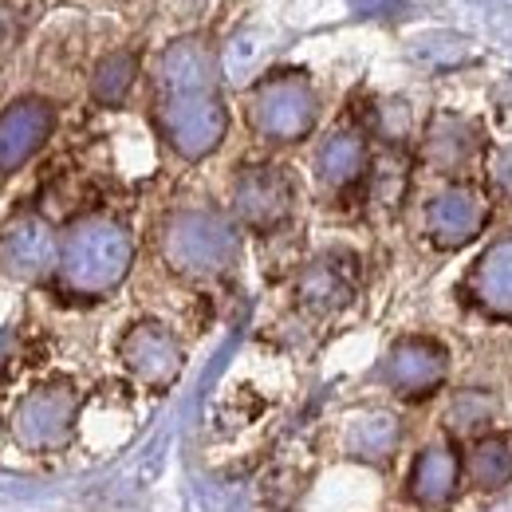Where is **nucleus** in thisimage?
<instances>
[{"label":"nucleus","mask_w":512,"mask_h":512,"mask_svg":"<svg viewBox=\"0 0 512 512\" xmlns=\"http://www.w3.org/2000/svg\"><path fill=\"white\" fill-rule=\"evenodd\" d=\"M489 182H493V190L501 193V197H512V146L493 150V158H489Z\"/></svg>","instance_id":"4be33fe9"},{"label":"nucleus","mask_w":512,"mask_h":512,"mask_svg":"<svg viewBox=\"0 0 512 512\" xmlns=\"http://www.w3.org/2000/svg\"><path fill=\"white\" fill-rule=\"evenodd\" d=\"M237 253V237H233V225L217 213H178L170 225H166V256L174 268L193 272V276H209V272H221Z\"/></svg>","instance_id":"f03ea898"},{"label":"nucleus","mask_w":512,"mask_h":512,"mask_svg":"<svg viewBox=\"0 0 512 512\" xmlns=\"http://www.w3.org/2000/svg\"><path fill=\"white\" fill-rule=\"evenodd\" d=\"M130 253H134L130 237L115 221L91 217V221H79L67 233L60 268H64V280L75 292L99 296V292H111L127 276Z\"/></svg>","instance_id":"f257e3e1"},{"label":"nucleus","mask_w":512,"mask_h":512,"mask_svg":"<svg viewBox=\"0 0 512 512\" xmlns=\"http://www.w3.org/2000/svg\"><path fill=\"white\" fill-rule=\"evenodd\" d=\"M489 225V201L473 186H449L426 209V233L438 249L469 245Z\"/></svg>","instance_id":"423d86ee"},{"label":"nucleus","mask_w":512,"mask_h":512,"mask_svg":"<svg viewBox=\"0 0 512 512\" xmlns=\"http://www.w3.org/2000/svg\"><path fill=\"white\" fill-rule=\"evenodd\" d=\"M351 4H355L363 16H390L402 0H351Z\"/></svg>","instance_id":"5701e85b"},{"label":"nucleus","mask_w":512,"mask_h":512,"mask_svg":"<svg viewBox=\"0 0 512 512\" xmlns=\"http://www.w3.org/2000/svg\"><path fill=\"white\" fill-rule=\"evenodd\" d=\"M217 79L213 52L201 40H178L162 56V95L166 91H205Z\"/></svg>","instance_id":"4468645a"},{"label":"nucleus","mask_w":512,"mask_h":512,"mask_svg":"<svg viewBox=\"0 0 512 512\" xmlns=\"http://www.w3.org/2000/svg\"><path fill=\"white\" fill-rule=\"evenodd\" d=\"M465 469H469V481H473L477 489H485V493L505 489L512 481V442L501 438V434L481 438L477 446L469 449Z\"/></svg>","instance_id":"dca6fc26"},{"label":"nucleus","mask_w":512,"mask_h":512,"mask_svg":"<svg viewBox=\"0 0 512 512\" xmlns=\"http://www.w3.org/2000/svg\"><path fill=\"white\" fill-rule=\"evenodd\" d=\"M158 119H162L170 146L186 158H205L225 138V107H221L213 87H205V91H166Z\"/></svg>","instance_id":"7ed1b4c3"},{"label":"nucleus","mask_w":512,"mask_h":512,"mask_svg":"<svg viewBox=\"0 0 512 512\" xmlns=\"http://www.w3.org/2000/svg\"><path fill=\"white\" fill-rule=\"evenodd\" d=\"M446 351L434 339H402L390 347L383 363V379L406 398H422L430 390H438L446 379Z\"/></svg>","instance_id":"0eeeda50"},{"label":"nucleus","mask_w":512,"mask_h":512,"mask_svg":"<svg viewBox=\"0 0 512 512\" xmlns=\"http://www.w3.org/2000/svg\"><path fill=\"white\" fill-rule=\"evenodd\" d=\"M347 296H351V272H343L335 260L312 264L300 280V300L316 312H331V308L347 304Z\"/></svg>","instance_id":"f3484780"},{"label":"nucleus","mask_w":512,"mask_h":512,"mask_svg":"<svg viewBox=\"0 0 512 512\" xmlns=\"http://www.w3.org/2000/svg\"><path fill=\"white\" fill-rule=\"evenodd\" d=\"M134 75H138V60H134L130 52H115V56H107V60L99 64L91 91H95L99 103H123L130 83H134Z\"/></svg>","instance_id":"6ab92c4d"},{"label":"nucleus","mask_w":512,"mask_h":512,"mask_svg":"<svg viewBox=\"0 0 512 512\" xmlns=\"http://www.w3.org/2000/svg\"><path fill=\"white\" fill-rule=\"evenodd\" d=\"M367 170V142L359 134H331L320 150V178L327 186H351Z\"/></svg>","instance_id":"2eb2a0df"},{"label":"nucleus","mask_w":512,"mask_h":512,"mask_svg":"<svg viewBox=\"0 0 512 512\" xmlns=\"http://www.w3.org/2000/svg\"><path fill=\"white\" fill-rule=\"evenodd\" d=\"M457 481H461V457L449 446H430L418 453L410 469V497L426 509H442L457 493Z\"/></svg>","instance_id":"f8f14e48"},{"label":"nucleus","mask_w":512,"mask_h":512,"mask_svg":"<svg viewBox=\"0 0 512 512\" xmlns=\"http://www.w3.org/2000/svg\"><path fill=\"white\" fill-rule=\"evenodd\" d=\"M75 422V394L67 383H52L36 394H28L16 410V438L32 449L64 446Z\"/></svg>","instance_id":"39448f33"},{"label":"nucleus","mask_w":512,"mask_h":512,"mask_svg":"<svg viewBox=\"0 0 512 512\" xmlns=\"http://www.w3.org/2000/svg\"><path fill=\"white\" fill-rule=\"evenodd\" d=\"M123 363L150 386H166L182 371V351L162 323H138L123 339Z\"/></svg>","instance_id":"1a4fd4ad"},{"label":"nucleus","mask_w":512,"mask_h":512,"mask_svg":"<svg viewBox=\"0 0 512 512\" xmlns=\"http://www.w3.org/2000/svg\"><path fill=\"white\" fill-rule=\"evenodd\" d=\"M253 123L264 138L296 142L316 123V95L300 75H272L256 87Z\"/></svg>","instance_id":"20e7f679"},{"label":"nucleus","mask_w":512,"mask_h":512,"mask_svg":"<svg viewBox=\"0 0 512 512\" xmlns=\"http://www.w3.org/2000/svg\"><path fill=\"white\" fill-rule=\"evenodd\" d=\"M493 398L489 394H461L457 402H453V414H449V422L457 426V430H465V434H473V430H485L489 422H493Z\"/></svg>","instance_id":"412c9836"},{"label":"nucleus","mask_w":512,"mask_h":512,"mask_svg":"<svg viewBox=\"0 0 512 512\" xmlns=\"http://www.w3.org/2000/svg\"><path fill=\"white\" fill-rule=\"evenodd\" d=\"M292 209V182L276 166H253L237 182V213L253 229H272Z\"/></svg>","instance_id":"6e6552de"},{"label":"nucleus","mask_w":512,"mask_h":512,"mask_svg":"<svg viewBox=\"0 0 512 512\" xmlns=\"http://www.w3.org/2000/svg\"><path fill=\"white\" fill-rule=\"evenodd\" d=\"M4 268L8 272H16V276H40V272H48L52 264H56V237H52V229L40 221V217H20L8 233H4Z\"/></svg>","instance_id":"9b49d317"},{"label":"nucleus","mask_w":512,"mask_h":512,"mask_svg":"<svg viewBox=\"0 0 512 512\" xmlns=\"http://www.w3.org/2000/svg\"><path fill=\"white\" fill-rule=\"evenodd\" d=\"M52 134V107L24 99L0 115V170H20Z\"/></svg>","instance_id":"9d476101"},{"label":"nucleus","mask_w":512,"mask_h":512,"mask_svg":"<svg viewBox=\"0 0 512 512\" xmlns=\"http://www.w3.org/2000/svg\"><path fill=\"white\" fill-rule=\"evenodd\" d=\"M469 296L493 316H512V237L497 241L477 260L469 276Z\"/></svg>","instance_id":"ddd939ff"},{"label":"nucleus","mask_w":512,"mask_h":512,"mask_svg":"<svg viewBox=\"0 0 512 512\" xmlns=\"http://www.w3.org/2000/svg\"><path fill=\"white\" fill-rule=\"evenodd\" d=\"M394 442H398V422H394L390 414H367V418H359L355 430H351V449H355L359 457H371V461L386 457V453L394 449Z\"/></svg>","instance_id":"aec40b11"},{"label":"nucleus","mask_w":512,"mask_h":512,"mask_svg":"<svg viewBox=\"0 0 512 512\" xmlns=\"http://www.w3.org/2000/svg\"><path fill=\"white\" fill-rule=\"evenodd\" d=\"M477 138H473V127L453 119V115H442L434 127H430V162L438 170H457L469 154H473Z\"/></svg>","instance_id":"a211bd4d"}]
</instances>
